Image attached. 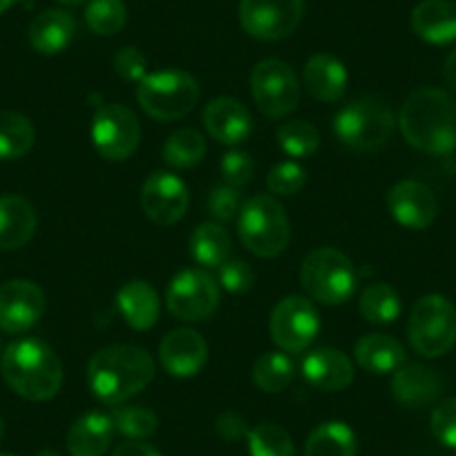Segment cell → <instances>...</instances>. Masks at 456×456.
Returning a JSON list of instances; mask_svg holds the SVG:
<instances>
[{
    "instance_id": "d4e9b609",
    "label": "cell",
    "mask_w": 456,
    "mask_h": 456,
    "mask_svg": "<svg viewBox=\"0 0 456 456\" xmlns=\"http://www.w3.org/2000/svg\"><path fill=\"white\" fill-rule=\"evenodd\" d=\"M117 305L126 322L137 331H148L159 320V296L146 280H130L117 293Z\"/></svg>"
},
{
    "instance_id": "d6986e66",
    "label": "cell",
    "mask_w": 456,
    "mask_h": 456,
    "mask_svg": "<svg viewBox=\"0 0 456 456\" xmlns=\"http://www.w3.org/2000/svg\"><path fill=\"white\" fill-rule=\"evenodd\" d=\"M443 376L432 367L419 365V362H405L394 371L392 394L401 405L410 410L428 407L441 396Z\"/></svg>"
},
{
    "instance_id": "d6a6232c",
    "label": "cell",
    "mask_w": 456,
    "mask_h": 456,
    "mask_svg": "<svg viewBox=\"0 0 456 456\" xmlns=\"http://www.w3.org/2000/svg\"><path fill=\"white\" fill-rule=\"evenodd\" d=\"M206 155V139L197 130H175L164 143V159L175 168H192Z\"/></svg>"
},
{
    "instance_id": "3957f363",
    "label": "cell",
    "mask_w": 456,
    "mask_h": 456,
    "mask_svg": "<svg viewBox=\"0 0 456 456\" xmlns=\"http://www.w3.org/2000/svg\"><path fill=\"white\" fill-rule=\"evenodd\" d=\"M3 379L19 396L43 403L59 394L63 365L50 345L34 338L12 342L0 358Z\"/></svg>"
},
{
    "instance_id": "c3c4849f",
    "label": "cell",
    "mask_w": 456,
    "mask_h": 456,
    "mask_svg": "<svg viewBox=\"0 0 456 456\" xmlns=\"http://www.w3.org/2000/svg\"><path fill=\"white\" fill-rule=\"evenodd\" d=\"M61 5H68V7H77V5H83L86 0H59Z\"/></svg>"
},
{
    "instance_id": "74e56055",
    "label": "cell",
    "mask_w": 456,
    "mask_h": 456,
    "mask_svg": "<svg viewBox=\"0 0 456 456\" xmlns=\"http://www.w3.org/2000/svg\"><path fill=\"white\" fill-rule=\"evenodd\" d=\"M306 183V173L302 166L293 164V161H284V164H278L271 168L269 177H266V186L273 195H296L305 188Z\"/></svg>"
},
{
    "instance_id": "ac0fdd59",
    "label": "cell",
    "mask_w": 456,
    "mask_h": 456,
    "mask_svg": "<svg viewBox=\"0 0 456 456\" xmlns=\"http://www.w3.org/2000/svg\"><path fill=\"white\" fill-rule=\"evenodd\" d=\"M204 126L210 137L226 146L247 142L253 130L248 110L233 96H217L204 110Z\"/></svg>"
},
{
    "instance_id": "e0dca14e",
    "label": "cell",
    "mask_w": 456,
    "mask_h": 456,
    "mask_svg": "<svg viewBox=\"0 0 456 456\" xmlns=\"http://www.w3.org/2000/svg\"><path fill=\"white\" fill-rule=\"evenodd\" d=\"M208 358V345L192 329H175L161 340L159 361L170 376L188 379L201 371Z\"/></svg>"
},
{
    "instance_id": "8992f818",
    "label": "cell",
    "mask_w": 456,
    "mask_h": 456,
    "mask_svg": "<svg viewBox=\"0 0 456 456\" xmlns=\"http://www.w3.org/2000/svg\"><path fill=\"white\" fill-rule=\"evenodd\" d=\"M300 282L314 300L322 305H345L356 291L358 275L345 253L324 247L305 257Z\"/></svg>"
},
{
    "instance_id": "4dcf8cb0",
    "label": "cell",
    "mask_w": 456,
    "mask_h": 456,
    "mask_svg": "<svg viewBox=\"0 0 456 456\" xmlns=\"http://www.w3.org/2000/svg\"><path fill=\"white\" fill-rule=\"evenodd\" d=\"M293 374H296V370H293L291 358L280 352L265 354L253 365V380H256L262 392L269 394H278L287 389L291 385Z\"/></svg>"
},
{
    "instance_id": "6da1fadb",
    "label": "cell",
    "mask_w": 456,
    "mask_h": 456,
    "mask_svg": "<svg viewBox=\"0 0 456 456\" xmlns=\"http://www.w3.org/2000/svg\"><path fill=\"white\" fill-rule=\"evenodd\" d=\"M398 126L416 151L450 155L456 151V99L438 87H420L403 103Z\"/></svg>"
},
{
    "instance_id": "816d5d0a",
    "label": "cell",
    "mask_w": 456,
    "mask_h": 456,
    "mask_svg": "<svg viewBox=\"0 0 456 456\" xmlns=\"http://www.w3.org/2000/svg\"><path fill=\"white\" fill-rule=\"evenodd\" d=\"M0 358H3V340H0Z\"/></svg>"
},
{
    "instance_id": "f907efd6",
    "label": "cell",
    "mask_w": 456,
    "mask_h": 456,
    "mask_svg": "<svg viewBox=\"0 0 456 456\" xmlns=\"http://www.w3.org/2000/svg\"><path fill=\"white\" fill-rule=\"evenodd\" d=\"M5 438V423H3V419H0V441Z\"/></svg>"
},
{
    "instance_id": "f6af8a7d",
    "label": "cell",
    "mask_w": 456,
    "mask_h": 456,
    "mask_svg": "<svg viewBox=\"0 0 456 456\" xmlns=\"http://www.w3.org/2000/svg\"><path fill=\"white\" fill-rule=\"evenodd\" d=\"M112 456H161L155 447H151L148 443L142 441H128L121 443L117 450H114Z\"/></svg>"
},
{
    "instance_id": "2e32d148",
    "label": "cell",
    "mask_w": 456,
    "mask_h": 456,
    "mask_svg": "<svg viewBox=\"0 0 456 456\" xmlns=\"http://www.w3.org/2000/svg\"><path fill=\"white\" fill-rule=\"evenodd\" d=\"M387 208L401 226L411 228V231H423L436 217L438 201L428 183L405 179L389 191Z\"/></svg>"
},
{
    "instance_id": "f35d334b",
    "label": "cell",
    "mask_w": 456,
    "mask_h": 456,
    "mask_svg": "<svg viewBox=\"0 0 456 456\" xmlns=\"http://www.w3.org/2000/svg\"><path fill=\"white\" fill-rule=\"evenodd\" d=\"M432 434L438 443L456 450V398H445L432 411Z\"/></svg>"
},
{
    "instance_id": "1f68e13d",
    "label": "cell",
    "mask_w": 456,
    "mask_h": 456,
    "mask_svg": "<svg viewBox=\"0 0 456 456\" xmlns=\"http://www.w3.org/2000/svg\"><path fill=\"white\" fill-rule=\"evenodd\" d=\"M361 314L374 324H389L401 315V297L389 284H370L361 296Z\"/></svg>"
},
{
    "instance_id": "7a4b0ae2",
    "label": "cell",
    "mask_w": 456,
    "mask_h": 456,
    "mask_svg": "<svg viewBox=\"0 0 456 456\" xmlns=\"http://www.w3.org/2000/svg\"><path fill=\"white\" fill-rule=\"evenodd\" d=\"M155 376L151 354L134 345L99 349L87 365V385L105 405H121L146 389Z\"/></svg>"
},
{
    "instance_id": "83f0119b",
    "label": "cell",
    "mask_w": 456,
    "mask_h": 456,
    "mask_svg": "<svg viewBox=\"0 0 456 456\" xmlns=\"http://www.w3.org/2000/svg\"><path fill=\"white\" fill-rule=\"evenodd\" d=\"M356 434L347 423L329 420L309 434L305 456H356Z\"/></svg>"
},
{
    "instance_id": "603a6c76",
    "label": "cell",
    "mask_w": 456,
    "mask_h": 456,
    "mask_svg": "<svg viewBox=\"0 0 456 456\" xmlns=\"http://www.w3.org/2000/svg\"><path fill=\"white\" fill-rule=\"evenodd\" d=\"M112 416L90 411L74 420L68 432V452L72 456H103L112 443Z\"/></svg>"
},
{
    "instance_id": "9c48e42d",
    "label": "cell",
    "mask_w": 456,
    "mask_h": 456,
    "mask_svg": "<svg viewBox=\"0 0 456 456\" xmlns=\"http://www.w3.org/2000/svg\"><path fill=\"white\" fill-rule=\"evenodd\" d=\"M251 92L257 108L271 119L287 117L300 103V83L284 61L265 59L253 68Z\"/></svg>"
},
{
    "instance_id": "484cf974",
    "label": "cell",
    "mask_w": 456,
    "mask_h": 456,
    "mask_svg": "<svg viewBox=\"0 0 456 456\" xmlns=\"http://www.w3.org/2000/svg\"><path fill=\"white\" fill-rule=\"evenodd\" d=\"M77 34L74 16L65 10H45L29 25V43L41 54H59Z\"/></svg>"
},
{
    "instance_id": "cb8c5ba5",
    "label": "cell",
    "mask_w": 456,
    "mask_h": 456,
    "mask_svg": "<svg viewBox=\"0 0 456 456\" xmlns=\"http://www.w3.org/2000/svg\"><path fill=\"white\" fill-rule=\"evenodd\" d=\"M305 86L314 99L333 103L347 90V69L336 56L315 54L305 65Z\"/></svg>"
},
{
    "instance_id": "8fae6325",
    "label": "cell",
    "mask_w": 456,
    "mask_h": 456,
    "mask_svg": "<svg viewBox=\"0 0 456 456\" xmlns=\"http://www.w3.org/2000/svg\"><path fill=\"white\" fill-rule=\"evenodd\" d=\"M142 126L133 110L124 105H101L92 121V142L101 157L124 161L139 148Z\"/></svg>"
},
{
    "instance_id": "f1b7e54d",
    "label": "cell",
    "mask_w": 456,
    "mask_h": 456,
    "mask_svg": "<svg viewBox=\"0 0 456 456\" xmlns=\"http://www.w3.org/2000/svg\"><path fill=\"white\" fill-rule=\"evenodd\" d=\"M34 126L28 117L0 110V161L20 159L34 146Z\"/></svg>"
},
{
    "instance_id": "277c9868",
    "label": "cell",
    "mask_w": 456,
    "mask_h": 456,
    "mask_svg": "<svg viewBox=\"0 0 456 456\" xmlns=\"http://www.w3.org/2000/svg\"><path fill=\"white\" fill-rule=\"evenodd\" d=\"M394 112L380 96H361L338 112L333 121L338 139L354 151H376L394 133Z\"/></svg>"
},
{
    "instance_id": "ba28073f",
    "label": "cell",
    "mask_w": 456,
    "mask_h": 456,
    "mask_svg": "<svg viewBox=\"0 0 456 456\" xmlns=\"http://www.w3.org/2000/svg\"><path fill=\"white\" fill-rule=\"evenodd\" d=\"M240 238L257 257H278L291 238L282 206L269 195L251 197L240 213Z\"/></svg>"
},
{
    "instance_id": "60d3db41",
    "label": "cell",
    "mask_w": 456,
    "mask_h": 456,
    "mask_svg": "<svg viewBox=\"0 0 456 456\" xmlns=\"http://www.w3.org/2000/svg\"><path fill=\"white\" fill-rule=\"evenodd\" d=\"M219 284L231 293H247L256 284V273L242 260H226L219 266Z\"/></svg>"
},
{
    "instance_id": "d590c367",
    "label": "cell",
    "mask_w": 456,
    "mask_h": 456,
    "mask_svg": "<svg viewBox=\"0 0 456 456\" xmlns=\"http://www.w3.org/2000/svg\"><path fill=\"white\" fill-rule=\"evenodd\" d=\"M112 423L114 429L124 434V436H128L130 441H143V438L152 436V434L157 432L159 419H157L155 411H151L148 407L128 405L114 410Z\"/></svg>"
},
{
    "instance_id": "ffe728a7",
    "label": "cell",
    "mask_w": 456,
    "mask_h": 456,
    "mask_svg": "<svg viewBox=\"0 0 456 456\" xmlns=\"http://www.w3.org/2000/svg\"><path fill=\"white\" fill-rule=\"evenodd\" d=\"M302 374L314 387L324 392H342L354 380V365L338 349H314L302 361Z\"/></svg>"
},
{
    "instance_id": "4fadbf2b",
    "label": "cell",
    "mask_w": 456,
    "mask_h": 456,
    "mask_svg": "<svg viewBox=\"0 0 456 456\" xmlns=\"http://www.w3.org/2000/svg\"><path fill=\"white\" fill-rule=\"evenodd\" d=\"M170 314L186 322L204 320L217 309L219 287L206 271H182L175 275L166 293Z\"/></svg>"
},
{
    "instance_id": "5b68a950",
    "label": "cell",
    "mask_w": 456,
    "mask_h": 456,
    "mask_svg": "<svg viewBox=\"0 0 456 456\" xmlns=\"http://www.w3.org/2000/svg\"><path fill=\"white\" fill-rule=\"evenodd\" d=\"M407 336L419 356H445L456 342V306L438 293L423 296L411 306Z\"/></svg>"
},
{
    "instance_id": "7c38bea8",
    "label": "cell",
    "mask_w": 456,
    "mask_h": 456,
    "mask_svg": "<svg viewBox=\"0 0 456 456\" xmlns=\"http://www.w3.org/2000/svg\"><path fill=\"white\" fill-rule=\"evenodd\" d=\"M271 336L278 347L300 354L309 347L320 331V315L306 297L289 296L271 314Z\"/></svg>"
},
{
    "instance_id": "5bb4252c",
    "label": "cell",
    "mask_w": 456,
    "mask_h": 456,
    "mask_svg": "<svg viewBox=\"0 0 456 456\" xmlns=\"http://www.w3.org/2000/svg\"><path fill=\"white\" fill-rule=\"evenodd\" d=\"M45 311V293L32 280H10L0 284V329L23 333L41 320Z\"/></svg>"
},
{
    "instance_id": "7402d4cb",
    "label": "cell",
    "mask_w": 456,
    "mask_h": 456,
    "mask_svg": "<svg viewBox=\"0 0 456 456\" xmlns=\"http://www.w3.org/2000/svg\"><path fill=\"white\" fill-rule=\"evenodd\" d=\"M37 231V210L25 197H0V251H16L32 240Z\"/></svg>"
},
{
    "instance_id": "ab89813d",
    "label": "cell",
    "mask_w": 456,
    "mask_h": 456,
    "mask_svg": "<svg viewBox=\"0 0 456 456\" xmlns=\"http://www.w3.org/2000/svg\"><path fill=\"white\" fill-rule=\"evenodd\" d=\"M253 173H256V166H253V159L248 152L231 151L222 157V175L228 186H247L253 179Z\"/></svg>"
},
{
    "instance_id": "f546056e",
    "label": "cell",
    "mask_w": 456,
    "mask_h": 456,
    "mask_svg": "<svg viewBox=\"0 0 456 456\" xmlns=\"http://www.w3.org/2000/svg\"><path fill=\"white\" fill-rule=\"evenodd\" d=\"M231 253V235L222 224L206 222L195 228L191 238V256L201 266H222Z\"/></svg>"
},
{
    "instance_id": "9a60e30c",
    "label": "cell",
    "mask_w": 456,
    "mask_h": 456,
    "mask_svg": "<svg viewBox=\"0 0 456 456\" xmlns=\"http://www.w3.org/2000/svg\"><path fill=\"white\" fill-rule=\"evenodd\" d=\"M188 188L186 183L173 173H152L143 182L142 188V208L148 217L159 226L177 224L188 210Z\"/></svg>"
},
{
    "instance_id": "e575fe53",
    "label": "cell",
    "mask_w": 456,
    "mask_h": 456,
    "mask_svg": "<svg viewBox=\"0 0 456 456\" xmlns=\"http://www.w3.org/2000/svg\"><path fill=\"white\" fill-rule=\"evenodd\" d=\"M248 452L251 456H293L296 447H293L291 436L284 428L273 423H262L253 428L247 436Z\"/></svg>"
},
{
    "instance_id": "bcb514c9",
    "label": "cell",
    "mask_w": 456,
    "mask_h": 456,
    "mask_svg": "<svg viewBox=\"0 0 456 456\" xmlns=\"http://www.w3.org/2000/svg\"><path fill=\"white\" fill-rule=\"evenodd\" d=\"M443 78H445L447 87L456 94V47L447 54L445 65H443Z\"/></svg>"
},
{
    "instance_id": "836d02e7",
    "label": "cell",
    "mask_w": 456,
    "mask_h": 456,
    "mask_svg": "<svg viewBox=\"0 0 456 456\" xmlns=\"http://www.w3.org/2000/svg\"><path fill=\"white\" fill-rule=\"evenodd\" d=\"M128 10L124 0H90L86 7V23L99 37H114L126 28Z\"/></svg>"
},
{
    "instance_id": "b9f144b4",
    "label": "cell",
    "mask_w": 456,
    "mask_h": 456,
    "mask_svg": "<svg viewBox=\"0 0 456 456\" xmlns=\"http://www.w3.org/2000/svg\"><path fill=\"white\" fill-rule=\"evenodd\" d=\"M240 204H242V200H240L238 188L228 186V183L226 186L215 188L208 197L210 215H213L215 219H219V222H228V219H233L235 215H238Z\"/></svg>"
},
{
    "instance_id": "7bdbcfd3",
    "label": "cell",
    "mask_w": 456,
    "mask_h": 456,
    "mask_svg": "<svg viewBox=\"0 0 456 456\" xmlns=\"http://www.w3.org/2000/svg\"><path fill=\"white\" fill-rule=\"evenodd\" d=\"M146 56L137 47H124L114 56V69L126 81H143L146 78Z\"/></svg>"
},
{
    "instance_id": "f5cc1de1",
    "label": "cell",
    "mask_w": 456,
    "mask_h": 456,
    "mask_svg": "<svg viewBox=\"0 0 456 456\" xmlns=\"http://www.w3.org/2000/svg\"><path fill=\"white\" fill-rule=\"evenodd\" d=\"M0 456H16V454H0Z\"/></svg>"
},
{
    "instance_id": "4316f807",
    "label": "cell",
    "mask_w": 456,
    "mask_h": 456,
    "mask_svg": "<svg viewBox=\"0 0 456 456\" xmlns=\"http://www.w3.org/2000/svg\"><path fill=\"white\" fill-rule=\"evenodd\" d=\"M401 342L385 333H367L356 342V361L370 374H389L405 365Z\"/></svg>"
},
{
    "instance_id": "7dc6e473",
    "label": "cell",
    "mask_w": 456,
    "mask_h": 456,
    "mask_svg": "<svg viewBox=\"0 0 456 456\" xmlns=\"http://www.w3.org/2000/svg\"><path fill=\"white\" fill-rule=\"evenodd\" d=\"M14 3H16V0H0V16L5 14V12L10 10V7L14 5Z\"/></svg>"
},
{
    "instance_id": "52a82bcc",
    "label": "cell",
    "mask_w": 456,
    "mask_h": 456,
    "mask_svg": "<svg viewBox=\"0 0 456 456\" xmlns=\"http://www.w3.org/2000/svg\"><path fill=\"white\" fill-rule=\"evenodd\" d=\"M137 101L143 112L152 119L168 124L182 119L200 101V86L182 69L148 74L137 86Z\"/></svg>"
},
{
    "instance_id": "ee69618b",
    "label": "cell",
    "mask_w": 456,
    "mask_h": 456,
    "mask_svg": "<svg viewBox=\"0 0 456 456\" xmlns=\"http://www.w3.org/2000/svg\"><path fill=\"white\" fill-rule=\"evenodd\" d=\"M215 429H217V434L224 441L231 443L242 441V438H247L248 432H251L247 420H244L238 411H224V414H219V419L215 420Z\"/></svg>"
},
{
    "instance_id": "681fc988",
    "label": "cell",
    "mask_w": 456,
    "mask_h": 456,
    "mask_svg": "<svg viewBox=\"0 0 456 456\" xmlns=\"http://www.w3.org/2000/svg\"><path fill=\"white\" fill-rule=\"evenodd\" d=\"M34 456H59V454H56L54 450H41V452H37Z\"/></svg>"
},
{
    "instance_id": "30bf717a",
    "label": "cell",
    "mask_w": 456,
    "mask_h": 456,
    "mask_svg": "<svg viewBox=\"0 0 456 456\" xmlns=\"http://www.w3.org/2000/svg\"><path fill=\"white\" fill-rule=\"evenodd\" d=\"M305 16V0H240V23L257 41L291 37Z\"/></svg>"
},
{
    "instance_id": "44dd1931",
    "label": "cell",
    "mask_w": 456,
    "mask_h": 456,
    "mask_svg": "<svg viewBox=\"0 0 456 456\" xmlns=\"http://www.w3.org/2000/svg\"><path fill=\"white\" fill-rule=\"evenodd\" d=\"M411 29L432 45L456 41V5L450 0H423L411 12Z\"/></svg>"
},
{
    "instance_id": "8d00e7d4",
    "label": "cell",
    "mask_w": 456,
    "mask_h": 456,
    "mask_svg": "<svg viewBox=\"0 0 456 456\" xmlns=\"http://www.w3.org/2000/svg\"><path fill=\"white\" fill-rule=\"evenodd\" d=\"M278 143L287 155L305 159L311 157L320 146V134L306 121H287L282 128L278 130Z\"/></svg>"
}]
</instances>
